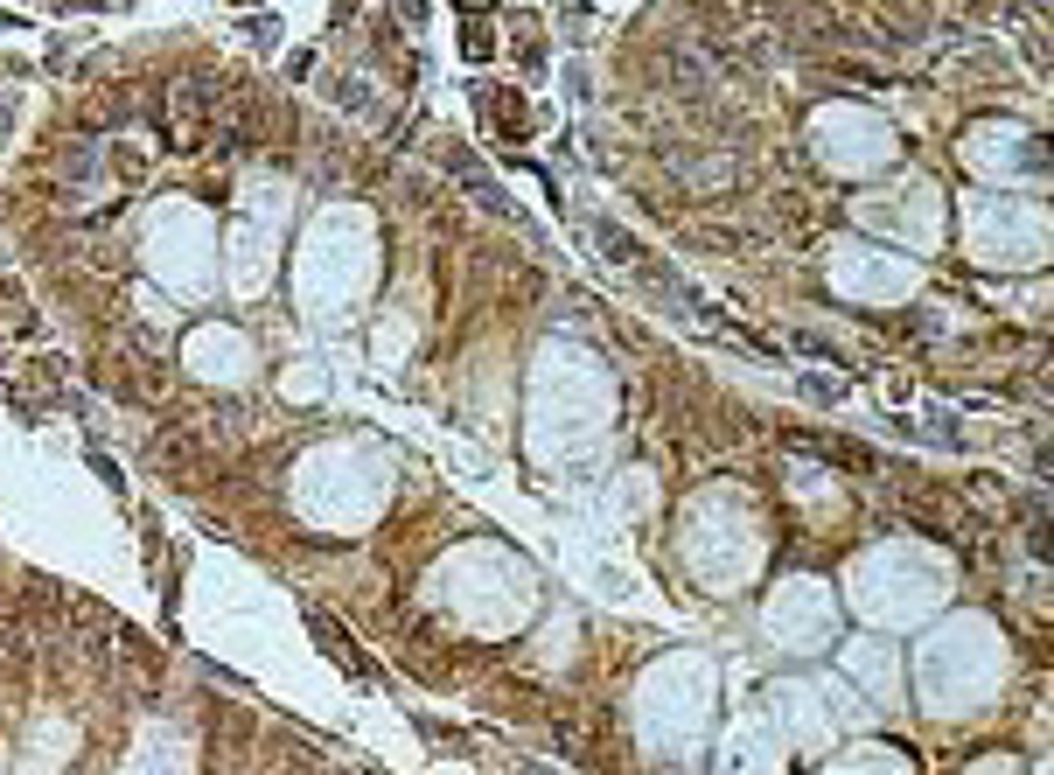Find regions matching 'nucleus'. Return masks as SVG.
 Returning <instances> with one entry per match:
<instances>
[{"label":"nucleus","instance_id":"obj_1","mask_svg":"<svg viewBox=\"0 0 1054 775\" xmlns=\"http://www.w3.org/2000/svg\"><path fill=\"white\" fill-rule=\"evenodd\" d=\"M482 106H489V126L496 134H510V140H524V98H510V91H482Z\"/></svg>","mask_w":1054,"mask_h":775},{"label":"nucleus","instance_id":"obj_3","mask_svg":"<svg viewBox=\"0 0 1054 775\" xmlns=\"http://www.w3.org/2000/svg\"><path fill=\"white\" fill-rule=\"evenodd\" d=\"M461 49H468V57H476V63L489 57V29H482V21H468V36H461Z\"/></svg>","mask_w":1054,"mask_h":775},{"label":"nucleus","instance_id":"obj_2","mask_svg":"<svg viewBox=\"0 0 1054 775\" xmlns=\"http://www.w3.org/2000/svg\"><path fill=\"white\" fill-rule=\"evenodd\" d=\"M308 629H314V642H322V650H329L335 664H350V670H363V650H357V642H350V636H342V629L329 622V615H308Z\"/></svg>","mask_w":1054,"mask_h":775}]
</instances>
